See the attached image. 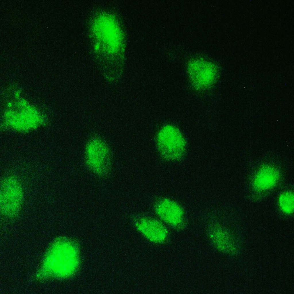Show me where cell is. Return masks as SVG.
Listing matches in <instances>:
<instances>
[{
  "mask_svg": "<svg viewBox=\"0 0 294 294\" xmlns=\"http://www.w3.org/2000/svg\"><path fill=\"white\" fill-rule=\"evenodd\" d=\"M187 72L192 86L198 90L210 88L216 82L218 74V69L215 65L201 59L191 61L187 66Z\"/></svg>",
  "mask_w": 294,
  "mask_h": 294,
  "instance_id": "obj_1",
  "label": "cell"
},
{
  "mask_svg": "<svg viewBox=\"0 0 294 294\" xmlns=\"http://www.w3.org/2000/svg\"><path fill=\"white\" fill-rule=\"evenodd\" d=\"M157 145L161 154L166 159H177L182 152L184 144L182 137L174 127L167 125L159 132Z\"/></svg>",
  "mask_w": 294,
  "mask_h": 294,
  "instance_id": "obj_2",
  "label": "cell"
},
{
  "mask_svg": "<svg viewBox=\"0 0 294 294\" xmlns=\"http://www.w3.org/2000/svg\"><path fill=\"white\" fill-rule=\"evenodd\" d=\"M86 160L89 167L98 174L105 173L110 162L108 149L102 140L94 139L90 141L86 148Z\"/></svg>",
  "mask_w": 294,
  "mask_h": 294,
  "instance_id": "obj_3",
  "label": "cell"
},
{
  "mask_svg": "<svg viewBox=\"0 0 294 294\" xmlns=\"http://www.w3.org/2000/svg\"><path fill=\"white\" fill-rule=\"evenodd\" d=\"M155 212L163 223L178 227L183 222V213L181 207L171 200L166 198L158 199L155 203Z\"/></svg>",
  "mask_w": 294,
  "mask_h": 294,
  "instance_id": "obj_4",
  "label": "cell"
},
{
  "mask_svg": "<svg viewBox=\"0 0 294 294\" xmlns=\"http://www.w3.org/2000/svg\"><path fill=\"white\" fill-rule=\"evenodd\" d=\"M135 223L137 229L151 239L161 240L167 235V229L163 223L160 220L143 217L136 219Z\"/></svg>",
  "mask_w": 294,
  "mask_h": 294,
  "instance_id": "obj_5",
  "label": "cell"
},
{
  "mask_svg": "<svg viewBox=\"0 0 294 294\" xmlns=\"http://www.w3.org/2000/svg\"><path fill=\"white\" fill-rule=\"evenodd\" d=\"M280 177V173L276 168L270 166H264L260 168L255 175L252 182L253 187L257 192L268 191L275 186Z\"/></svg>",
  "mask_w": 294,
  "mask_h": 294,
  "instance_id": "obj_6",
  "label": "cell"
},
{
  "mask_svg": "<svg viewBox=\"0 0 294 294\" xmlns=\"http://www.w3.org/2000/svg\"><path fill=\"white\" fill-rule=\"evenodd\" d=\"M278 204L281 210L285 214L290 215L294 210V196L293 193L287 191L281 193L278 199Z\"/></svg>",
  "mask_w": 294,
  "mask_h": 294,
  "instance_id": "obj_7",
  "label": "cell"
},
{
  "mask_svg": "<svg viewBox=\"0 0 294 294\" xmlns=\"http://www.w3.org/2000/svg\"><path fill=\"white\" fill-rule=\"evenodd\" d=\"M212 235L213 239L217 246L222 250H226L230 246L229 239L227 233L221 229H216L214 230L212 232Z\"/></svg>",
  "mask_w": 294,
  "mask_h": 294,
  "instance_id": "obj_8",
  "label": "cell"
}]
</instances>
